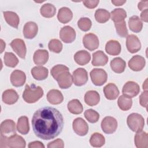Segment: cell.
<instances>
[{
    "label": "cell",
    "instance_id": "cell-19",
    "mask_svg": "<svg viewBox=\"0 0 148 148\" xmlns=\"http://www.w3.org/2000/svg\"><path fill=\"white\" fill-rule=\"evenodd\" d=\"M148 136L145 131H139L135 135L134 141L136 147L138 148H147L148 147Z\"/></svg>",
    "mask_w": 148,
    "mask_h": 148
},
{
    "label": "cell",
    "instance_id": "cell-3",
    "mask_svg": "<svg viewBox=\"0 0 148 148\" xmlns=\"http://www.w3.org/2000/svg\"><path fill=\"white\" fill-rule=\"evenodd\" d=\"M127 123L130 130L136 132L142 131L145 125L143 117L136 113L130 114L127 117Z\"/></svg>",
    "mask_w": 148,
    "mask_h": 148
},
{
    "label": "cell",
    "instance_id": "cell-54",
    "mask_svg": "<svg viewBox=\"0 0 148 148\" xmlns=\"http://www.w3.org/2000/svg\"><path fill=\"white\" fill-rule=\"evenodd\" d=\"M1 42V53H2L3 51V50L5 49V43L3 42L2 39L0 40Z\"/></svg>",
    "mask_w": 148,
    "mask_h": 148
},
{
    "label": "cell",
    "instance_id": "cell-46",
    "mask_svg": "<svg viewBox=\"0 0 148 148\" xmlns=\"http://www.w3.org/2000/svg\"><path fill=\"white\" fill-rule=\"evenodd\" d=\"M64 146V142L61 139H57L54 141H52L48 143L47 147L48 148H55V147H59L62 148Z\"/></svg>",
    "mask_w": 148,
    "mask_h": 148
},
{
    "label": "cell",
    "instance_id": "cell-33",
    "mask_svg": "<svg viewBox=\"0 0 148 148\" xmlns=\"http://www.w3.org/2000/svg\"><path fill=\"white\" fill-rule=\"evenodd\" d=\"M17 130L21 134L25 135L29 131L28 119L26 116H21L18 118L17 124Z\"/></svg>",
    "mask_w": 148,
    "mask_h": 148
},
{
    "label": "cell",
    "instance_id": "cell-6",
    "mask_svg": "<svg viewBox=\"0 0 148 148\" xmlns=\"http://www.w3.org/2000/svg\"><path fill=\"white\" fill-rule=\"evenodd\" d=\"M139 86L135 82H127L123 86L122 92L124 96L128 98H133L136 97L139 92Z\"/></svg>",
    "mask_w": 148,
    "mask_h": 148
},
{
    "label": "cell",
    "instance_id": "cell-5",
    "mask_svg": "<svg viewBox=\"0 0 148 148\" xmlns=\"http://www.w3.org/2000/svg\"><path fill=\"white\" fill-rule=\"evenodd\" d=\"M117 127V122L116 119L111 116L105 117L101 122L102 131L106 134L114 133Z\"/></svg>",
    "mask_w": 148,
    "mask_h": 148
},
{
    "label": "cell",
    "instance_id": "cell-49",
    "mask_svg": "<svg viewBox=\"0 0 148 148\" xmlns=\"http://www.w3.org/2000/svg\"><path fill=\"white\" fill-rule=\"evenodd\" d=\"M29 148H44L45 146L43 144L39 141H34L30 142L28 145Z\"/></svg>",
    "mask_w": 148,
    "mask_h": 148
},
{
    "label": "cell",
    "instance_id": "cell-45",
    "mask_svg": "<svg viewBox=\"0 0 148 148\" xmlns=\"http://www.w3.org/2000/svg\"><path fill=\"white\" fill-rule=\"evenodd\" d=\"M66 71H69V68L67 66H66L64 65L58 64V65H57L53 66L52 68V69H51L50 72H51V76L56 80L57 79V76L60 74H61L63 72Z\"/></svg>",
    "mask_w": 148,
    "mask_h": 148
},
{
    "label": "cell",
    "instance_id": "cell-37",
    "mask_svg": "<svg viewBox=\"0 0 148 148\" xmlns=\"http://www.w3.org/2000/svg\"><path fill=\"white\" fill-rule=\"evenodd\" d=\"M105 142V137L98 132L94 133L90 137V145L95 147H100L102 146Z\"/></svg>",
    "mask_w": 148,
    "mask_h": 148
},
{
    "label": "cell",
    "instance_id": "cell-26",
    "mask_svg": "<svg viewBox=\"0 0 148 148\" xmlns=\"http://www.w3.org/2000/svg\"><path fill=\"white\" fill-rule=\"evenodd\" d=\"M100 100L99 93L94 90H90L86 92L84 95V102L90 106L97 105Z\"/></svg>",
    "mask_w": 148,
    "mask_h": 148
},
{
    "label": "cell",
    "instance_id": "cell-8",
    "mask_svg": "<svg viewBox=\"0 0 148 148\" xmlns=\"http://www.w3.org/2000/svg\"><path fill=\"white\" fill-rule=\"evenodd\" d=\"M73 82L77 86L85 84L88 80V74L86 70L82 68L76 69L73 72Z\"/></svg>",
    "mask_w": 148,
    "mask_h": 148
},
{
    "label": "cell",
    "instance_id": "cell-43",
    "mask_svg": "<svg viewBox=\"0 0 148 148\" xmlns=\"http://www.w3.org/2000/svg\"><path fill=\"white\" fill-rule=\"evenodd\" d=\"M114 26L116 29L117 34L121 38L127 37L128 35V29L126 26L125 21L118 23H114Z\"/></svg>",
    "mask_w": 148,
    "mask_h": 148
},
{
    "label": "cell",
    "instance_id": "cell-7",
    "mask_svg": "<svg viewBox=\"0 0 148 148\" xmlns=\"http://www.w3.org/2000/svg\"><path fill=\"white\" fill-rule=\"evenodd\" d=\"M72 127L74 132L79 136H84L88 131V124L81 117L76 118L73 120Z\"/></svg>",
    "mask_w": 148,
    "mask_h": 148
},
{
    "label": "cell",
    "instance_id": "cell-53",
    "mask_svg": "<svg viewBox=\"0 0 148 148\" xmlns=\"http://www.w3.org/2000/svg\"><path fill=\"white\" fill-rule=\"evenodd\" d=\"M112 2L115 6H121L126 2V1H112Z\"/></svg>",
    "mask_w": 148,
    "mask_h": 148
},
{
    "label": "cell",
    "instance_id": "cell-39",
    "mask_svg": "<svg viewBox=\"0 0 148 148\" xmlns=\"http://www.w3.org/2000/svg\"><path fill=\"white\" fill-rule=\"evenodd\" d=\"M117 103L119 108L122 110H128L131 109L132 105L131 98L126 96L121 95L117 101Z\"/></svg>",
    "mask_w": 148,
    "mask_h": 148
},
{
    "label": "cell",
    "instance_id": "cell-51",
    "mask_svg": "<svg viewBox=\"0 0 148 148\" xmlns=\"http://www.w3.org/2000/svg\"><path fill=\"white\" fill-rule=\"evenodd\" d=\"M7 140H8V137L5 135H1V144L0 147L1 148L3 147H8L7 145Z\"/></svg>",
    "mask_w": 148,
    "mask_h": 148
},
{
    "label": "cell",
    "instance_id": "cell-48",
    "mask_svg": "<svg viewBox=\"0 0 148 148\" xmlns=\"http://www.w3.org/2000/svg\"><path fill=\"white\" fill-rule=\"evenodd\" d=\"M99 1L98 0H95V1H83V4L86 7L89 9H93L95 8L98 4L99 3Z\"/></svg>",
    "mask_w": 148,
    "mask_h": 148
},
{
    "label": "cell",
    "instance_id": "cell-30",
    "mask_svg": "<svg viewBox=\"0 0 148 148\" xmlns=\"http://www.w3.org/2000/svg\"><path fill=\"white\" fill-rule=\"evenodd\" d=\"M75 62L80 65H84L89 62L91 60L90 53L86 50H80L76 52L74 56Z\"/></svg>",
    "mask_w": 148,
    "mask_h": 148
},
{
    "label": "cell",
    "instance_id": "cell-4",
    "mask_svg": "<svg viewBox=\"0 0 148 148\" xmlns=\"http://www.w3.org/2000/svg\"><path fill=\"white\" fill-rule=\"evenodd\" d=\"M90 77L94 85L100 86L107 81L108 75L103 69L94 68L90 72Z\"/></svg>",
    "mask_w": 148,
    "mask_h": 148
},
{
    "label": "cell",
    "instance_id": "cell-22",
    "mask_svg": "<svg viewBox=\"0 0 148 148\" xmlns=\"http://www.w3.org/2000/svg\"><path fill=\"white\" fill-rule=\"evenodd\" d=\"M18 97L17 92L13 89L6 90L2 94L3 102L8 105L15 103L17 101Z\"/></svg>",
    "mask_w": 148,
    "mask_h": 148
},
{
    "label": "cell",
    "instance_id": "cell-11",
    "mask_svg": "<svg viewBox=\"0 0 148 148\" xmlns=\"http://www.w3.org/2000/svg\"><path fill=\"white\" fill-rule=\"evenodd\" d=\"M126 46L131 53L138 52L141 48V43L139 38L135 35L131 34L127 36Z\"/></svg>",
    "mask_w": 148,
    "mask_h": 148
},
{
    "label": "cell",
    "instance_id": "cell-52",
    "mask_svg": "<svg viewBox=\"0 0 148 148\" xmlns=\"http://www.w3.org/2000/svg\"><path fill=\"white\" fill-rule=\"evenodd\" d=\"M147 14H148V9H145L143 10V12L140 14V18L142 21L147 23Z\"/></svg>",
    "mask_w": 148,
    "mask_h": 148
},
{
    "label": "cell",
    "instance_id": "cell-28",
    "mask_svg": "<svg viewBox=\"0 0 148 148\" xmlns=\"http://www.w3.org/2000/svg\"><path fill=\"white\" fill-rule=\"evenodd\" d=\"M73 17V14L71 9L66 7L61 8L58 12L57 18L60 22L62 24H66L69 22Z\"/></svg>",
    "mask_w": 148,
    "mask_h": 148
},
{
    "label": "cell",
    "instance_id": "cell-55",
    "mask_svg": "<svg viewBox=\"0 0 148 148\" xmlns=\"http://www.w3.org/2000/svg\"><path fill=\"white\" fill-rule=\"evenodd\" d=\"M147 79H146L143 84V89L145 91H147Z\"/></svg>",
    "mask_w": 148,
    "mask_h": 148
},
{
    "label": "cell",
    "instance_id": "cell-34",
    "mask_svg": "<svg viewBox=\"0 0 148 148\" xmlns=\"http://www.w3.org/2000/svg\"><path fill=\"white\" fill-rule=\"evenodd\" d=\"M110 14L111 19L114 23H118L124 21L127 17V13L125 10L122 8H117L112 11Z\"/></svg>",
    "mask_w": 148,
    "mask_h": 148
},
{
    "label": "cell",
    "instance_id": "cell-29",
    "mask_svg": "<svg viewBox=\"0 0 148 148\" xmlns=\"http://www.w3.org/2000/svg\"><path fill=\"white\" fill-rule=\"evenodd\" d=\"M3 13L6 23L12 27L17 28L20 21L18 16L15 12L12 11L3 12Z\"/></svg>",
    "mask_w": 148,
    "mask_h": 148
},
{
    "label": "cell",
    "instance_id": "cell-36",
    "mask_svg": "<svg viewBox=\"0 0 148 148\" xmlns=\"http://www.w3.org/2000/svg\"><path fill=\"white\" fill-rule=\"evenodd\" d=\"M40 14L42 16L46 18H50L56 14V7L49 3L44 4L40 9Z\"/></svg>",
    "mask_w": 148,
    "mask_h": 148
},
{
    "label": "cell",
    "instance_id": "cell-32",
    "mask_svg": "<svg viewBox=\"0 0 148 148\" xmlns=\"http://www.w3.org/2000/svg\"><path fill=\"white\" fill-rule=\"evenodd\" d=\"M128 25L130 30L132 32L138 33L142 31L143 23L137 16H132L129 18Z\"/></svg>",
    "mask_w": 148,
    "mask_h": 148
},
{
    "label": "cell",
    "instance_id": "cell-23",
    "mask_svg": "<svg viewBox=\"0 0 148 148\" xmlns=\"http://www.w3.org/2000/svg\"><path fill=\"white\" fill-rule=\"evenodd\" d=\"M121 50V47L119 42L115 40H109L105 46V51L112 56L119 55Z\"/></svg>",
    "mask_w": 148,
    "mask_h": 148
},
{
    "label": "cell",
    "instance_id": "cell-44",
    "mask_svg": "<svg viewBox=\"0 0 148 148\" xmlns=\"http://www.w3.org/2000/svg\"><path fill=\"white\" fill-rule=\"evenodd\" d=\"M92 25L91 21L87 17H82L77 21V26L83 31H88Z\"/></svg>",
    "mask_w": 148,
    "mask_h": 148
},
{
    "label": "cell",
    "instance_id": "cell-42",
    "mask_svg": "<svg viewBox=\"0 0 148 148\" xmlns=\"http://www.w3.org/2000/svg\"><path fill=\"white\" fill-rule=\"evenodd\" d=\"M84 116L86 119L91 123L97 122L99 118V113L93 109H87L84 112Z\"/></svg>",
    "mask_w": 148,
    "mask_h": 148
},
{
    "label": "cell",
    "instance_id": "cell-14",
    "mask_svg": "<svg viewBox=\"0 0 148 148\" xmlns=\"http://www.w3.org/2000/svg\"><path fill=\"white\" fill-rule=\"evenodd\" d=\"M26 76L24 72L20 70H14L10 75V82L15 87H21L25 82Z\"/></svg>",
    "mask_w": 148,
    "mask_h": 148
},
{
    "label": "cell",
    "instance_id": "cell-41",
    "mask_svg": "<svg viewBox=\"0 0 148 148\" xmlns=\"http://www.w3.org/2000/svg\"><path fill=\"white\" fill-rule=\"evenodd\" d=\"M48 47L49 49L51 51L56 53H59L62 49V44L58 39H53L49 42Z\"/></svg>",
    "mask_w": 148,
    "mask_h": 148
},
{
    "label": "cell",
    "instance_id": "cell-18",
    "mask_svg": "<svg viewBox=\"0 0 148 148\" xmlns=\"http://www.w3.org/2000/svg\"><path fill=\"white\" fill-rule=\"evenodd\" d=\"M103 92L105 97L109 100L116 99L119 95V90L114 83H110L103 88Z\"/></svg>",
    "mask_w": 148,
    "mask_h": 148
},
{
    "label": "cell",
    "instance_id": "cell-13",
    "mask_svg": "<svg viewBox=\"0 0 148 148\" xmlns=\"http://www.w3.org/2000/svg\"><path fill=\"white\" fill-rule=\"evenodd\" d=\"M12 49L21 58L24 59L26 55V46L24 42L21 39H14L10 43Z\"/></svg>",
    "mask_w": 148,
    "mask_h": 148
},
{
    "label": "cell",
    "instance_id": "cell-31",
    "mask_svg": "<svg viewBox=\"0 0 148 148\" xmlns=\"http://www.w3.org/2000/svg\"><path fill=\"white\" fill-rule=\"evenodd\" d=\"M126 63L120 57H116L110 62V67L116 73H121L125 70Z\"/></svg>",
    "mask_w": 148,
    "mask_h": 148
},
{
    "label": "cell",
    "instance_id": "cell-35",
    "mask_svg": "<svg viewBox=\"0 0 148 148\" xmlns=\"http://www.w3.org/2000/svg\"><path fill=\"white\" fill-rule=\"evenodd\" d=\"M68 110L73 114H79L82 113L83 112V106L80 102L77 99H74L70 101L67 105Z\"/></svg>",
    "mask_w": 148,
    "mask_h": 148
},
{
    "label": "cell",
    "instance_id": "cell-40",
    "mask_svg": "<svg viewBox=\"0 0 148 148\" xmlns=\"http://www.w3.org/2000/svg\"><path fill=\"white\" fill-rule=\"evenodd\" d=\"M3 58L5 64L9 67L14 68L18 63V60L17 57L11 52H6Z\"/></svg>",
    "mask_w": 148,
    "mask_h": 148
},
{
    "label": "cell",
    "instance_id": "cell-15",
    "mask_svg": "<svg viewBox=\"0 0 148 148\" xmlns=\"http://www.w3.org/2000/svg\"><path fill=\"white\" fill-rule=\"evenodd\" d=\"M145 58L139 55L133 56L128 61V66L134 71H140L145 66Z\"/></svg>",
    "mask_w": 148,
    "mask_h": 148
},
{
    "label": "cell",
    "instance_id": "cell-9",
    "mask_svg": "<svg viewBox=\"0 0 148 148\" xmlns=\"http://www.w3.org/2000/svg\"><path fill=\"white\" fill-rule=\"evenodd\" d=\"M60 38L64 43H72L76 38L75 31L70 26H65L62 27L60 31Z\"/></svg>",
    "mask_w": 148,
    "mask_h": 148
},
{
    "label": "cell",
    "instance_id": "cell-25",
    "mask_svg": "<svg viewBox=\"0 0 148 148\" xmlns=\"http://www.w3.org/2000/svg\"><path fill=\"white\" fill-rule=\"evenodd\" d=\"M31 74L33 77L37 80H43L48 76V69L42 66H37L31 69Z\"/></svg>",
    "mask_w": 148,
    "mask_h": 148
},
{
    "label": "cell",
    "instance_id": "cell-21",
    "mask_svg": "<svg viewBox=\"0 0 148 148\" xmlns=\"http://www.w3.org/2000/svg\"><path fill=\"white\" fill-rule=\"evenodd\" d=\"M108 61V56L101 50L95 51L92 54L91 64L94 66H104Z\"/></svg>",
    "mask_w": 148,
    "mask_h": 148
},
{
    "label": "cell",
    "instance_id": "cell-47",
    "mask_svg": "<svg viewBox=\"0 0 148 148\" xmlns=\"http://www.w3.org/2000/svg\"><path fill=\"white\" fill-rule=\"evenodd\" d=\"M139 103L143 107L147 108V91L143 92L139 97Z\"/></svg>",
    "mask_w": 148,
    "mask_h": 148
},
{
    "label": "cell",
    "instance_id": "cell-16",
    "mask_svg": "<svg viewBox=\"0 0 148 148\" xmlns=\"http://www.w3.org/2000/svg\"><path fill=\"white\" fill-rule=\"evenodd\" d=\"M25 140L20 135L14 134L8 138V147L11 148H24L25 147Z\"/></svg>",
    "mask_w": 148,
    "mask_h": 148
},
{
    "label": "cell",
    "instance_id": "cell-10",
    "mask_svg": "<svg viewBox=\"0 0 148 148\" xmlns=\"http://www.w3.org/2000/svg\"><path fill=\"white\" fill-rule=\"evenodd\" d=\"M84 46L90 51L97 49L99 46V40L97 35L92 33L86 34L83 38Z\"/></svg>",
    "mask_w": 148,
    "mask_h": 148
},
{
    "label": "cell",
    "instance_id": "cell-38",
    "mask_svg": "<svg viewBox=\"0 0 148 148\" xmlns=\"http://www.w3.org/2000/svg\"><path fill=\"white\" fill-rule=\"evenodd\" d=\"M110 17L109 12L103 9H98L95 12V18L97 21L99 23H105Z\"/></svg>",
    "mask_w": 148,
    "mask_h": 148
},
{
    "label": "cell",
    "instance_id": "cell-20",
    "mask_svg": "<svg viewBox=\"0 0 148 148\" xmlns=\"http://www.w3.org/2000/svg\"><path fill=\"white\" fill-rule=\"evenodd\" d=\"M16 134V124L12 120H5L1 124V135Z\"/></svg>",
    "mask_w": 148,
    "mask_h": 148
},
{
    "label": "cell",
    "instance_id": "cell-17",
    "mask_svg": "<svg viewBox=\"0 0 148 148\" xmlns=\"http://www.w3.org/2000/svg\"><path fill=\"white\" fill-rule=\"evenodd\" d=\"M38 28L35 22L29 21L25 23L23 28V34L27 39H32L37 35Z\"/></svg>",
    "mask_w": 148,
    "mask_h": 148
},
{
    "label": "cell",
    "instance_id": "cell-24",
    "mask_svg": "<svg viewBox=\"0 0 148 148\" xmlns=\"http://www.w3.org/2000/svg\"><path fill=\"white\" fill-rule=\"evenodd\" d=\"M47 99L50 103L58 105L63 101L64 97L62 93L59 90L53 89L47 92Z\"/></svg>",
    "mask_w": 148,
    "mask_h": 148
},
{
    "label": "cell",
    "instance_id": "cell-50",
    "mask_svg": "<svg viewBox=\"0 0 148 148\" xmlns=\"http://www.w3.org/2000/svg\"><path fill=\"white\" fill-rule=\"evenodd\" d=\"M147 6H148V1H142L140 2H139L138 5V9L141 11L144 10V9H147Z\"/></svg>",
    "mask_w": 148,
    "mask_h": 148
},
{
    "label": "cell",
    "instance_id": "cell-27",
    "mask_svg": "<svg viewBox=\"0 0 148 148\" xmlns=\"http://www.w3.org/2000/svg\"><path fill=\"white\" fill-rule=\"evenodd\" d=\"M49 59V53L46 50L39 49L34 54L33 60L35 64L42 65L47 62Z\"/></svg>",
    "mask_w": 148,
    "mask_h": 148
},
{
    "label": "cell",
    "instance_id": "cell-1",
    "mask_svg": "<svg viewBox=\"0 0 148 148\" xmlns=\"http://www.w3.org/2000/svg\"><path fill=\"white\" fill-rule=\"evenodd\" d=\"M32 125L34 132L38 138L50 140L61 132L64 127V118L57 109L44 106L34 113Z\"/></svg>",
    "mask_w": 148,
    "mask_h": 148
},
{
    "label": "cell",
    "instance_id": "cell-12",
    "mask_svg": "<svg viewBox=\"0 0 148 148\" xmlns=\"http://www.w3.org/2000/svg\"><path fill=\"white\" fill-rule=\"evenodd\" d=\"M61 88H68L71 86L73 82V77L69 71H64L60 74L56 79Z\"/></svg>",
    "mask_w": 148,
    "mask_h": 148
},
{
    "label": "cell",
    "instance_id": "cell-2",
    "mask_svg": "<svg viewBox=\"0 0 148 148\" xmlns=\"http://www.w3.org/2000/svg\"><path fill=\"white\" fill-rule=\"evenodd\" d=\"M43 95V90L40 86L32 84L31 86L27 84L23 94V99L27 103L36 102Z\"/></svg>",
    "mask_w": 148,
    "mask_h": 148
}]
</instances>
